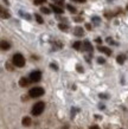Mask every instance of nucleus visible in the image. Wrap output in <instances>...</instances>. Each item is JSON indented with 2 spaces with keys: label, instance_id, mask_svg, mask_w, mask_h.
<instances>
[{
  "label": "nucleus",
  "instance_id": "1",
  "mask_svg": "<svg viewBox=\"0 0 128 129\" xmlns=\"http://www.w3.org/2000/svg\"><path fill=\"white\" fill-rule=\"evenodd\" d=\"M12 63L17 68H23L25 67V58L21 53H14L12 57Z\"/></svg>",
  "mask_w": 128,
  "mask_h": 129
},
{
  "label": "nucleus",
  "instance_id": "2",
  "mask_svg": "<svg viewBox=\"0 0 128 129\" xmlns=\"http://www.w3.org/2000/svg\"><path fill=\"white\" fill-rule=\"evenodd\" d=\"M44 109H45V103L44 102H37L35 106L32 107L31 114L33 116H39V115H42Z\"/></svg>",
  "mask_w": 128,
  "mask_h": 129
},
{
  "label": "nucleus",
  "instance_id": "3",
  "mask_svg": "<svg viewBox=\"0 0 128 129\" xmlns=\"http://www.w3.org/2000/svg\"><path fill=\"white\" fill-rule=\"evenodd\" d=\"M44 95V89L42 86H33L32 89L29 90V96L32 98H37V97H40Z\"/></svg>",
  "mask_w": 128,
  "mask_h": 129
},
{
  "label": "nucleus",
  "instance_id": "4",
  "mask_svg": "<svg viewBox=\"0 0 128 129\" xmlns=\"http://www.w3.org/2000/svg\"><path fill=\"white\" fill-rule=\"evenodd\" d=\"M30 81L31 82H33V83H37V82H39L40 79H42V72L40 71H38V70H36V71H32L31 74H30Z\"/></svg>",
  "mask_w": 128,
  "mask_h": 129
},
{
  "label": "nucleus",
  "instance_id": "5",
  "mask_svg": "<svg viewBox=\"0 0 128 129\" xmlns=\"http://www.w3.org/2000/svg\"><path fill=\"white\" fill-rule=\"evenodd\" d=\"M31 83V81H30V78H26V77H21V78L19 79V85L21 86V88H25V86H29V84Z\"/></svg>",
  "mask_w": 128,
  "mask_h": 129
},
{
  "label": "nucleus",
  "instance_id": "6",
  "mask_svg": "<svg viewBox=\"0 0 128 129\" xmlns=\"http://www.w3.org/2000/svg\"><path fill=\"white\" fill-rule=\"evenodd\" d=\"M97 49H98V51H100V52H102V53H105V55H107V56H110V55H112V50H110L109 47L98 46Z\"/></svg>",
  "mask_w": 128,
  "mask_h": 129
},
{
  "label": "nucleus",
  "instance_id": "7",
  "mask_svg": "<svg viewBox=\"0 0 128 129\" xmlns=\"http://www.w3.org/2000/svg\"><path fill=\"white\" fill-rule=\"evenodd\" d=\"M0 46H1V50L3 51H7L11 49V44L6 42V40H1V43H0Z\"/></svg>",
  "mask_w": 128,
  "mask_h": 129
},
{
  "label": "nucleus",
  "instance_id": "8",
  "mask_svg": "<svg viewBox=\"0 0 128 129\" xmlns=\"http://www.w3.org/2000/svg\"><path fill=\"white\" fill-rule=\"evenodd\" d=\"M82 47H83L87 52H91V51H93V46H91V44L89 43V40H84V42H83V46Z\"/></svg>",
  "mask_w": 128,
  "mask_h": 129
},
{
  "label": "nucleus",
  "instance_id": "9",
  "mask_svg": "<svg viewBox=\"0 0 128 129\" xmlns=\"http://www.w3.org/2000/svg\"><path fill=\"white\" fill-rule=\"evenodd\" d=\"M50 7H51V10H52L55 13H57V14H61V13H63V12H64V11H63V8L59 7V6H57V5H54V4H52Z\"/></svg>",
  "mask_w": 128,
  "mask_h": 129
},
{
  "label": "nucleus",
  "instance_id": "10",
  "mask_svg": "<svg viewBox=\"0 0 128 129\" xmlns=\"http://www.w3.org/2000/svg\"><path fill=\"white\" fill-rule=\"evenodd\" d=\"M31 117H29V116H25V117H23V120H21V123H23L24 127H29V125H31Z\"/></svg>",
  "mask_w": 128,
  "mask_h": 129
},
{
  "label": "nucleus",
  "instance_id": "11",
  "mask_svg": "<svg viewBox=\"0 0 128 129\" xmlns=\"http://www.w3.org/2000/svg\"><path fill=\"white\" fill-rule=\"evenodd\" d=\"M74 35L77 36V37H82V36L84 35V31H83V28L82 27H76L74 30Z\"/></svg>",
  "mask_w": 128,
  "mask_h": 129
},
{
  "label": "nucleus",
  "instance_id": "12",
  "mask_svg": "<svg viewBox=\"0 0 128 129\" xmlns=\"http://www.w3.org/2000/svg\"><path fill=\"white\" fill-rule=\"evenodd\" d=\"M74 49L75 50H81L82 49V46H83V44H82V42H80V40H77V42H75L74 43Z\"/></svg>",
  "mask_w": 128,
  "mask_h": 129
},
{
  "label": "nucleus",
  "instance_id": "13",
  "mask_svg": "<svg viewBox=\"0 0 128 129\" xmlns=\"http://www.w3.org/2000/svg\"><path fill=\"white\" fill-rule=\"evenodd\" d=\"M1 18L3 19H6V18H10V13L6 12L4 8H1Z\"/></svg>",
  "mask_w": 128,
  "mask_h": 129
},
{
  "label": "nucleus",
  "instance_id": "14",
  "mask_svg": "<svg viewBox=\"0 0 128 129\" xmlns=\"http://www.w3.org/2000/svg\"><path fill=\"white\" fill-rule=\"evenodd\" d=\"M124 59H126V57H124L123 55H120V56H117L116 60H117V63H119V64H123Z\"/></svg>",
  "mask_w": 128,
  "mask_h": 129
},
{
  "label": "nucleus",
  "instance_id": "15",
  "mask_svg": "<svg viewBox=\"0 0 128 129\" xmlns=\"http://www.w3.org/2000/svg\"><path fill=\"white\" fill-rule=\"evenodd\" d=\"M66 8H68V10H69L71 13H76V12H77V11H76V8H75L72 5H70V4L66 5Z\"/></svg>",
  "mask_w": 128,
  "mask_h": 129
},
{
  "label": "nucleus",
  "instance_id": "16",
  "mask_svg": "<svg viewBox=\"0 0 128 129\" xmlns=\"http://www.w3.org/2000/svg\"><path fill=\"white\" fill-rule=\"evenodd\" d=\"M58 27L61 28L62 31H66V30L69 28V26H68L66 24H59V25H58Z\"/></svg>",
  "mask_w": 128,
  "mask_h": 129
},
{
  "label": "nucleus",
  "instance_id": "17",
  "mask_svg": "<svg viewBox=\"0 0 128 129\" xmlns=\"http://www.w3.org/2000/svg\"><path fill=\"white\" fill-rule=\"evenodd\" d=\"M35 18L37 19V21H38L39 24H43V23H44V20H43V18H42L40 16H39V14H35Z\"/></svg>",
  "mask_w": 128,
  "mask_h": 129
},
{
  "label": "nucleus",
  "instance_id": "18",
  "mask_svg": "<svg viewBox=\"0 0 128 129\" xmlns=\"http://www.w3.org/2000/svg\"><path fill=\"white\" fill-rule=\"evenodd\" d=\"M40 11H42V13H45V14H50L51 13V11L49 10V8H46V7H42L40 8Z\"/></svg>",
  "mask_w": 128,
  "mask_h": 129
},
{
  "label": "nucleus",
  "instance_id": "19",
  "mask_svg": "<svg viewBox=\"0 0 128 129\" xmlns=\"http://www.w3.org/2000/svg\"><path fill=\"white\" fill-rule=\"evenodd\" d=\"M46 0H33V4L37 6V5H42L43 3H45Z\"/></svg>",
  "mask_w": 128,
  "mask_h": 129
},
{
  "label": "nucleus",
  "instance_id": "20",
  "mask_svg": "<svg viewBox=\"0 0 128 129\" xmlns=\"http://www.w3.org/2000/svg\"><path fill=\"white\" fill-rule=\"evenodd\" d=\"M57 6H59V7L64 6V0H57Z\"/></svg>",
  "mask_w": 128,
  "mask_h": 129
},
{
  "label": "nucleus",
  "instance_id": "21",
  "mask_svg": "<svg viewBox=\"0 0 128 129\" xmlns=\"http://www.w3.org/2000/svg\"><path fill=\"white\" fill-rule=\"evenodd\" d=\"M50 67L52 68V69H55L56 71L58 70V67H57V64H55V63H51V64H50Z\"/></svg>",
  "mask_w": 128,
  "mask_h": 129
},
{
  "label": "nucleus",
  "instance_id": "22",
  "mask_svg": "<svg viewBox=\"0 0 128 129\" xmlns=\"http://www.w3.org/2000/svg\"><path fill=\"white\" fill-rule=\"evenodd\" d=\"M6 68H7V69H8V70H10V71H12V70H13V68H12V65H11V64H10V63H6Z\"/></svg>",
  "mask_w": 128,
  "mask_h": 129
},
{
  "label": "nucleus",
  "instance_id": "23",
  "mask_svg": "<svg viewBox=\"0 0 128 129\" xmlns=\"http://www.w3.org/2000/svg\"><path fill=\"white\" fill-rule=\"evenodd\" d=\"M93 20H94V23L96 24V25H98V23H100V21H98V18H97V17H94Z\"/></svg>",
  "mask_w": 128,
  "mask_h": 129
},
{
  "label": "nucleus",
  "instance_id": "24",
  "mask_svg": "<svg viewBox=\"0 0 128 129\" xmlns=\"http://www.w3.org/2000/svg\"><path fill=\"white\" fill-rule=\"evenodd\" d=\"M97 62L100 63V64H103V63H105V62H106V60H105V59H103V58H101V57H100V58L97 59Z\"/></svg>",
  "mask_w": 128,
  "mask_h": 129
},
{
  "label": "nucleus",
  "instance_id": "25",
  "mask_svg": "<svg viewBox=\"0 0 128 129\" xmlns=\"http://www.w3.org/2000/svg\"><path fill=\"white\" fill-rule=\"evenodd\" d=\"M89 129H100V127L96 124H94V125H91V127H89Z\"/></svg>",
  "mask_w": 128,
  "mask_h": 129
},
{
  "label": "nucleus",
  "instance_id": "26",
  "mask_svg": "<svg viewBox=\"0 0 128 129\" xmlns=\"http://www.w3.org/2000/svg\"><path fill=\"white\" fill-rule=\"evenodd\" d=\"M71 1H75V3H82V4H83V3H85L87 0H71Z\"/></svg>",
  "mask_w": 128,
  "mask_h": 129
},
{
  "label": "nucleus",
  "instance_id": "27",
  "mask_svg": "<svg viewBox=\"0 0 128 129\" xmlns=\"http://www.w3.org/2000/svg\"><path fill=\"white\" fill-rule=\"evenodd\" d=\"M76 68H77V71H78V72H83V68H81L80 65H77Z\"/></svg>",
  "mask_w": 128,
  "mask_h": 129
},
{
  "label": "nucleus",
  "instance_id": "28",
  "mask_svg": "<svg viewBox=\"0 0 128 129\" xmlns=\"http://www.w3.org/2000/svg\"><path fill=\"white\" fill-rule=\"evenodd\" d=\"M85 28H87V30H90V28H91V25H90V24H85Z\"/></svg>",
  "mask_w": 128,
  "mask_h": 129
},
{
  "label": "nucleus",
  "instance_id": "29",
  "mask_svg": "<svg viewBox=\"0 0 128 129\" xmlns=\"http://www.w3.org/2000/svg\"><path fill=\"white\" fill-rule=\"evenodd\" d=\"M96 43H102V39L101 38H96Z\"/></svg>",
  "mask_w": 128,
  "mask_h": 129
},
{
  "label": "nucleus",
  "instance_id": "30",
  "mask_svg": "<svg viewBox=\"0 0 128 129\" xmlns=\"http://www.w3.org/2000/svg\"><path fill=\"white\" fill-rule=\"evenodd\" d=\"M75 21H82V19H81V18H76V19H75Z\"/></svg>",
  "mask_w": 128,
  "mask_h": 129
},
{
  "label": "nucleus",
  "instance_id": "31",
  "mask_svg": "<svg viewBox=\"0 0 128 129\" xmlns=\"http://www.w3.org/2000/svg\"><path fill=\"white\" fill-rule=\"evenodd\" d=\"M126 10H127V11H128V5H127V7H126Z\"/></svg>",
  "mask_w": 128,
  "mask_h": 129
}]
</instances>
